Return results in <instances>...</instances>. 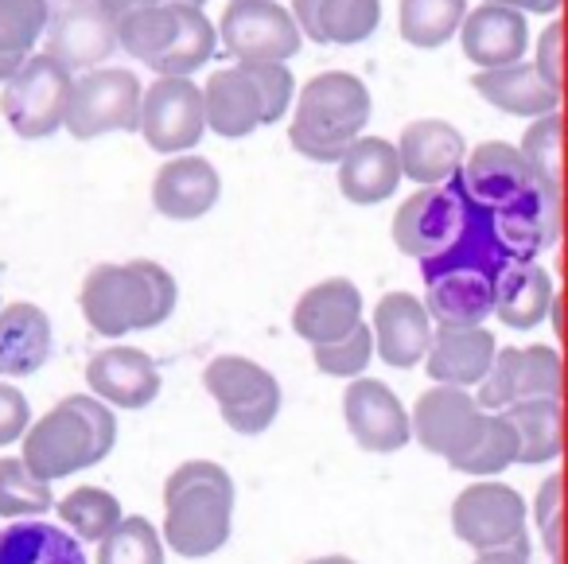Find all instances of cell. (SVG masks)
<instances>
[{"mask_svg":"<svg viewBox=\"0 0 568 564\" xmlns=\"http://www.w3.org/2000/svg\"><path fill=\"white\" fill-rule=\"evenodd\" d=\"M479 4H503V9H514V12H537V17H552L560 9V0H479Z\"/></svg>","mask_w":568,"mask_h":564,"instance_id":"cell-45","label":"cell"},{"mask_svg":"<svg viewBox=\"0 0 568 564\" xmlns=\"http://www.w3.org/2000/svg\"><path fill=\"white\" fill-rule=\"evenodd\" d=\"M464 199L487 219L495 242L514 261H537L560 238V183L545 180L514 144L487 141L467 149L452 175Z\"/></svg>","mask_w":568,"mask_h":564,"instance_id":"cell-1","label":"cell"},{"mask_svg":"<svg viewBox=\"0 0 568 564\" xmlns=\"http://www.w3.org/2000/svg\"><path fill=\"white\" fill-rule=\"evenodd\" d=\"M363 323V292L347 276H327L312 284L293 308V331L308 346H324L343 339Z\"/></svg>","mask_w":568,"mask_h":564,"instance_id":"cell-25","label":"cell"},{"mask_svg":"<svg viewBox=\"0 0 568 564\" xmlns=\"http://www.w3.org/2000/svg\"><path fill=\"white\" fill-rule=\"evenodd\" d=\"M136 133L160 157L195 152L199 141L206 137L203 90L191 79H156L152 87H144Z\"/></svg>","mask_w":568,"mask_h":564,"instance_id":"cell-15","label":"cell"},{"mask_svg":"<svg viewBox=\"0 0 568 564\" xmlns=\"http://www.w3.org/2000/svg\"><path fill=\"white\" fill-rule=\"evenodd\" d=\"M0 564H87V553L63 525L24 517L0 533Z\"/></svg>","mask_w":568,"mask_h":564,"instance_id":"cell-33","label":"cell"},{"mask_svg":"<svg viewBox=\"0 0 568 564\" xmlns=\"http://www.w3.org/2000/svg\"><path fill=\"white\" fill-rule=\"evenodd\" d=\"M164 4H187V9H203L206 0H164Z\"/></svg>","mask_w":568,"mask_h":564,"instance_id":"cell-49","label":"cell"},{"mask_svg":"<svg viewBox=\"0 0 568 564\" xmlns=\"http://www.w3.org/2000/svg\"><path fill=\"white\" fill-rule=\"evenodd\" d=\"M32 424V405H28L24 390L12 382H0V447L20 444V436Z\"/></svg>","mask_w":568,"mask_h":564,"instance_id":"cell-42","label":"cell"},{"mask_svg":"<svg viewBox=\"0 0 568 564\" xmlns=\"http://www.w3.org/2000/svg\"><path fill=\"white\" fill-rule=\"evenodd\" d=\"M312 362H316L320 374L327 377H363L366 366L374 362V335H371V323H358L355 331H347L343 339L324 346H312Z\"/></svg>","mask_w":568,"mask_h":564,"instance_id":"cell-40","label":"cell"},{"mask_svg":"<svg viewBox=\"0 0 568 564\" xmlns=\"http://www.w3.org/2000/svg\"><path fill=\"white\" fill-rule=\"evenodd\" d=\"M141 79L129 67H94L74 74L63 129L74 141H98L110 133H136L141 121Z\"/></svg>","mask_w":568,"mask_h":564,"instance_id":"cell-8","label":"cell"},{"mask_svg":"<svg viewBox=\"0 0 568 564\" xmlns=\"http://www.w3.org/2000/svg\"><path fill=\"white\" fill-rule=\"evenodd\" d=\"M288 12L304 40L324 48H355L382 24V0H293Z\"/></svg>","mask_w":568,"mask_h":564,"instance_id":"cell-29","label":"cell"},{"mask_svg":"<svg viewBox=\"0 0 568 564\" xmlns=\"http://www.w3.org/2000/svg\"><path fill=\"white\" fill-rule=\"evenodd\" d=\"M552 312V276L537 261H510L495 276V304L490 315L514 331H534Z\"/></svg>","mask_w":568,"mask_h":564,"instance_id":"cell-31","label":"cell"},{"mask_svg":"<svg viewBox=\"0 0 568 564\" xmlns=\"http://www.w3.org/2000/svg\"><path fill=\"white\" fill-rule=\"evenodd\" d=\"M51 0H0V82H9L28 56H36L48 28Z\"/></svg>","mask_w":568,"mask_h":564,"instance_id":"cell-34","label":"cell"},{"mask_svg":"<svg viewBox=\"0 0 568 564\" xmlns=\"http://www.w3.org/2000/svg\"><path fill=\"white\" fill-rule=\"evenodd\" d=\"M503 416L510 421L514 440H518L514 463L541 467V463H552L560 455V447H565V409H560V397L518 401V405L503 409Z\"/></svg>","mask_w":568,"mask_h":564,"instance_id":"cell-32","label":"cell"},{"mask_svg":"<svg viewBox=\"0 0 568 564\" xmlns=\"http://www.w3.org/2000/svg\"><path fill=\"white\" fill-rule=\"evenodd\" d=\"M487 409L475 405L471 390H452V385H428L409 413V432L425 452L440 460H456L475 440Z\"/></svg>","mask_w":568,"mask_h":564,"instance_id":"cell-18","label":"cell"},{"mask_svg":"<svg viewBox=\"0 0 568 564\" xmlns=\"http://www.w3.org/2000/svg\"><path fill=\"white\" fill-rule=\"evenodd\" d=\"M113 28H118V48L149 67L156 79H191L219 51L211 17L187 4H152L121 17Z\"/></svg>","mask_w":568,"mask_h":564,"instance_id":"cell-6","label":"cell"},{"mask_svg":"<svg viewBox=\"0 0 568 564\" xmlns=\"http://www.w3.org/2000/svg\"><path fill=\"white\" fill-rule=\"evenodd\" d=\"M214 36L234 63H288L304 43L288 4L276 0H230Z\"/></svg>","mask_w":568,"mask_h":564,"instance_id":"cell-13","label":"cell"},{"mask_svg":"<svg viewBox=\"0 0 568 564\" xmlns=\"http://www.w3.org/2000/svg\"><path fill=\"white\" fill-rule=\"evenodd\" d=\"M51 343V315L32 300H12L0 308V377H28L48 366Z\"/></svg>","mask_w":568,"mask_h":564,"instance_id":"cell-30","label":"cell"},{"mask_svg":"<svg viewBox=\"0 0 568 564\" xmlns=\"http://www.w3.org/2000/svg\"><path fill=\"white\" fill-rule=\"evenodd\" d=\"M526 517V498L498 479H475L452 502V533L475 553H495V548L529 553Z\"/></svg>","mask_w":568,"mask_h":564,"instance_id":"cell-12","label":"cell"},{"mask_svg":"<svg viewBox=\"0 0 568 564\" xmlns=\"http://www.w3.org/2000/svg\"><path fill=\"white\" fill-rule=\"evenodd\" d=\"M545 180L560 183V113H545L526 129L521 144H514Z\"/></svg>","mask_w":568,"mask_h":564,"instance_id":"cell-41","label":"cell"},{"mask_svg":"<svg viewBox=\"0 0 568 564\" xmlns=\"http://www.w3.org/2000/svg\"><path fill=\"white\" fill-rule=\"evenodd\" d=\"M98 9L105 12V17L118 24L121 17H129V12H141V9H152V4H164V0H94Z\"/></svg>","mask_w":568,"mask_h":564,"instance_id":"cell-46","label":"cell"},{"mask_svg":"<svg viewBox=\"0 0 568 564\" xmlns=\"http://www.w3.org/2000/svg\"><path fill=\"white\" fill-rule=\"evenodd\" d=\"M203 390L214 397L219 416L237 436H261L281 413V382L273 370L245 354H219L206 362Z\"/></svg>","mask_w":568,"mask_h":564,"instance_id":"cell-11","label":"cell"},{"mask_svg":"<svg viewBox=\"0 0 568 564\" xmlns=\"http://www.w3.org/2000/svg\"><path fill=\"white\" fill-rule=\"evenodd\" d=\"M74 74L43 51L28 56L9 82H0V118L24 141H48L63 129Z\"/></svg>","mask_w":568,"mask_h":564,"instance_id":"cell-9","label":"cell"},{"mask_svg":"<svg viewBox=\"0 0 568 564\" xmlns=\"http://www.w3.org/2000/svg\"><path fill=\"white\" fill-rule=\"evenodd\" d=\"M152 207L164 214L168 222H195L219 207L222 195V175L199 152H183V157H168L152 175Z\"/></svg>","mask_w":568,"mask_h":564,"instance_id":"cell-20","label":"cell"},{"mask_svg":"<svg viewBox=\"0 0 568 564\" xmlns=\"http://www.w3.org/2000/svg\"><path fill=\"white\" fill-rule=\"evenodd\" d=\"M304 564H358V561H355V556L332 553V556H316V561H304Z\"/></svg>","mask_w":568,"mask_h":564,"instance_id":"cell-48","label":"cell"},{"mask_svg":"<svg viewBox=\"0 0 568 564\" xmlns=\"http://www.w3.org/2000/svg\"><path fill=\"white\" fill-rule=\"evenodd\" d=\"M55 506L51 483L40 479L20 455H0V517L4 522H24L43 517Z\"/></svg>","mask_w":568,"mask_h":564,"instance_id":"cell-38","label":"cell"},{"mask_svg":"<svg viewBox=\"0 0 568 564\" xmlns=\"http://www.w3.org/2000/svg\"><path fill=\"white\" fill-rule=\"evenodd\" d=\"M94 564H164V537L149 517H121L102 541H98Z\"/></svg>","mask_w":568,"mask_h":564,"instance_id":"cell-39","label":"cell"},{"mask_svg":"<svg viewBox=\"0 0 568 564\" xmlns=\"http://www.w3.org/2000/svg\"><path fill=\"white\" fill-rule=\"evenodd\" d=\"M537 533H541L545 548L552 553V561L560 556V479L549 475L541 483V491H537Z\"/></svg>","mask_w":568,"mask_h":564,"instance_id":"cell-43","label":"cell"},{"mask_svg":"<svg viewBox=\"0 0 568 564\" xmlns=\"http://www.w3.org/2000/svg\"><path fill=\"white\" fill-rule=\"evenodd\" d=\"M495 335L487 328H436L425 351V370L433 385L475 390L495 362Z\"/></svg>","mask_w":568,"mask_h":564,"instance_id":"cell-26","label":"cell"},{"mask_svg":"<svg viewBox=\"0 0 568 564\" xmlns=\"http://www.w3.org/2000/svg\"><path fill=\"white\" fill-rule=\"evenodd\" d=\"M24 452L20 460L40 479L55 483L74 471H90L113 452L118 444V416L105 401L90 393H71L59 405H51L40 421L28 424L20 436Z\"/></svg>","mask_w":568,"mask_h":564,"instance_id":"cell-4","label":"cell"},{"mask_svg":"<svg viewBox=\"0 0 568 564\" xmlns=\"http://www.w3.org/2000/svg\"><path fill=\"white\" fill-rule=\"evenodd\" d=\"M467 226H471V203L456 183H436V188H420L397 207L394 214V245L413 258L417 265L436 261L452 253L464 242Z\"/></svg>","mask_w":568,"mask_h":564,"instance_id":"cell-10","label":"cell"},{"mask_svg":"<svg viewBox=\"0 0 568 564\" xmlns=\"http://www.w3.org/2000/svg\"><path fill=\"white\" fill-rule=\"evenodd\" d=\"M518 455V440H514V429L503 413H483V424L475 432V440L456 455L452 471L471 479H495L498 471H506Z\"/></svg>","mask_w":568,"mask_h":564,"instance_id":"cell-36","label":"cell"},{"mask_svg":"<svg viewBox=\"0 0 568 564\" xmlns=\"http://www.w3.org/2000/svg\"><path fill=\"white\" fill-rule=\"evenodd\" d=\"M467 0H397V32L409 48L436 51L456 40Z\"/></svg>","mask_w":568,"mask_h":564,"instance_id":"cell-35","label":"cell"},{"mask_svg":"<svg viewBox=\"0 0 568 564\" xmlns=\"http://www.w3.org/2000/svg\"><path fill=\"white\" fill-rule=\"evenodd\" d=\"M425 312L433 328H483L495 304V276L475 265H448L425 273Z\"/></svg>","mask_w":568,"mask_h":564,"instance_id":"cell-21","label":"cell"},{"mask_svg":"<svg viewBox=\"0 0 568 564\" xmlns=\"http://www.w3.org/2000/svg\"><path fill=\"white\" fill-rule=\"evenodd\" d=\"M118 51V28L94 0H51L43 56L67 71H94Z\"/></svg>","mask_w":568,"mask_h":564,"instance_id":"cell-16","label":"cell"},{"mask_svg":"<svg viewBox=\"0 0 568 564\" xmlns=\"http://www.w3.org/2000/svg\"><path fill=\"white\" fill-rule=\"evenodd\" d=\"M339 191L355 207H378L402 188V160L386 137H358L339 160Z\"/></svg>","mask_w":568,"mask_h":564,"instance_id":"cell-28","label":"cell"},{"mask_svg":"<svg viewBox=\"0 0 568 564\" xmlns=\"http://www.w3.org/2000/svg\"><path fill=\"white\" fill-rule=\"evenodd\" d=\"M529 553H518V548H495V553H475L471 564H526Z\"/></svg>","mask_w":568,"mask_h":564,"instance_id":"cell-47","label":"cell"},{"mask_svg":"<svg viewBox=\"0 0 568 564\" xmlns=\"http://www.w3.org/2000/svg\"><path fill=\"white\" fill-rule=\"evenodd\" d=\"M456 40L467 63H475L479 71H495V67H510L526 59L529 24L521 12L503 9V4H475V9H467Z\"/></svg>","mask_w":568,"mask_h":564,"instance_id":"cell-24","label":"cell"},{"mask_svg":"<svg viewBox=\"0 0 568 564\" xmlns=\"http://www.w3.org/2000/svg\"><path fill=\"white\" fill-rule=\"evenodd\" d=\"M433 320H428L425 304L413 292H386L374 304L371 315V335L374 354L394 370H413L425 362V351L433 343Z\"/></svg>","mask_w":568,"mask_h":564,"instance_id":"cell-22","label":"cell"},{"mask_svg":"<svg viewBox=\"0 0 568 564\" xmlns=\"http://www.w3.org/2000/svg\"><path fill=\"white\" fill-rule=\"evenodd\" d=\"M87 385L90 397L105 401L110 409H149L164 390L160 366L141 346H102L87 362Z\"/></svg>","mask_w":568,"mask_h":564,"instance_id":"cell-19","label":"cell"},{"mask_svg":"<svg viewBox=\"0 0 568 564\" xmlns=\"http://www.w3.org/2000/svg\"><path fill=\"white\" fill-rule=\"evenodd\" d=\"M343 424L363 452L394 455L413 444L409 409L378 377H351L343 390Z\"/></svg>","mask_w":568,"mask_h":564,"instance_id":"cell-17","label":"cell"},{"mask_svg":"<svg viewBox=\"0 0 568 564\" xmlns=\"http://www.w3.org/2000/svg\"><path fill=\"white\" fill-rule=\"evenodd\" d=\"M55 510L63 530H71L79 541H94V545L125 517L118 494L105 491V486H74L71 494L55 498Z\"/></svg>","mask_w":568,"mask_h":564,"instance_id":"cell-37","label":"cell"},{"mask_svg":"<svg viewBox=\"0 0 568 564\" xmlns=\"http://www.w3.org/2000/svg\"><path fill=\"white\" fill-rule=\"evenodd\" d=\"M206 133L242 141L265 125L284 121L296 98V79L284 63H234L203 82Z\"/></svg>","mask_w":568,"mask_h":564,"instance_id":"cell-7","label":"cell"},{"mask_svg":"<svg viewBox=\"0 0 568 564\" xmlns=\"http://www.w3.org/2000/svg\"><path fill=\"white\" fill-rule=\"evenodd\" d=\"M560 36H565V28H560V24H549L541 36H537L534 67L552 82V87H560Z\"/></svg>","mask_w":568,"mask_h":564,"instance_id":"cell-44","label":"cell"},{"mask_svg":"<svg viewBox=\"0 0 568 564\" xmlns=\"http://www.w3.org/2000/svg\"><path fill=\"white\" fill-rule=\"evenodd\" d=\"M371 90L351 71H324L308 79L293 98L288 144L304 160L335 164L371 125Z\"/></svg>","mask_w":568,"mask_h":564,"instance_id":"cell-5","label":"cell"},{"mask_svg":"<svg viewBox=\"0 0 568 564\" xmlns=\"http://www.w3.org/2000/svg\"><path fill=\"white\" fill-rule=\"evenodd\" d=\"M471 90L487 105H495L498 113H510V118H545V113L560 110V87H552L534 63H510L495 67V71H475Z\"/></svg>","mask_w":568,"mask_h":564,"instance_id":"cell-27","label":"cell"},{"mask_svg":"<svg viewBox=\"0 0 568 564\" xmlns=\"http://www.w3.org/2000/svg\"><path fill=\"white\" fill-rule=\"evenodd\" d=\"M234 479L214 460H183L164 479V548L203 561L226 548L234 530Z\"/></svg>","mask_w":568,"mask_h":564,"instance_id":"cell-3","label":"cell"},{"mask_svg":"<svg viewBox=\"0 0 568 564\" xmlns=\"http://www.w3.org/2000/svg\"><path fill=\"white\" fill-rule=\"evenodd\" d=\"M397 160H402V180H413L417 188L448 183L459 172L467 157V141L452 121L444 118H417L397 137Z\"/></svg>","mask_w":568,"mask_h":564,"instance_id":"cell-23","label":"cell"},{"mask_svg":"<svg viewBox=\"0 0 568 564\" xmlns=\"http://www.w3.org/2000/svg\"><path fill=\"white\" fill-rule=\"evenodd\" d=\"M180 304V284L172 269L152 258L102 261L87 273L79 308L90 331L102 339H125L129 331H152L172 320Z\"/></svg>","mask_w":568,"mask_h":564,"instance_id":"cell-2","label":"cell"},{"mask_svg":"<svg viewBox=\"0 0 568 564\" xmlns=\"http://www.w3.org/2000/svg\"><path fill=\"white\" fill-rule=\"evenodd\" d=\"M560 377H565V366L552 346H498L487 377L475 385V405L487 413H503L518 401L560 397Z\"/></svg>","mask_w":568,"mask_h":564,"instance_id":"cell-14","label":"cell"}]
</instances>
